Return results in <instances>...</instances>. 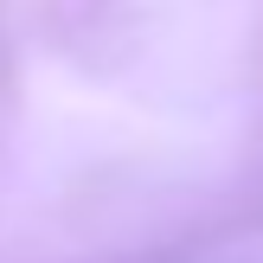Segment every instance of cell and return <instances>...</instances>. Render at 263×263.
<instances>
[]
</instances>
